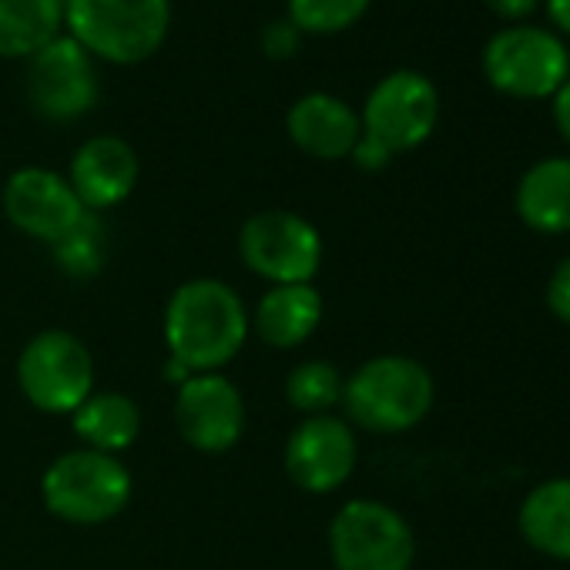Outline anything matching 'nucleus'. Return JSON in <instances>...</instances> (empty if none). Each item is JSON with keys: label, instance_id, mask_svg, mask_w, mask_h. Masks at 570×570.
<instances>
[{"label": "nucleus", "instance_id": "nucleus-1", "mask_svg": "<svg viewBox=\"0 0 570 570\" xmlns=\"http://www.w3.org/2000/svg\"><path fill=\"white\" fill-rule=\"evenodd\" d=\"M248 330L252 320L242 296L218 278H191L178 285L165 306L168 356L188 373H218L242 353Z\"/></svg>", "mask_w": 570, "mask_h": 570}, {"label": "nucleus", "instance_id": "nucleus-2", "mask_svg": "<svg viewBox=\"0 0 570 570\" xmlns=\"http://www.w3.org/2000/svg\"><path fill=\"white\" fill-rule=\"evenodd\" d=\"M65 31L95 61L141 65L171 31V0H65Z\"/></svg>", "mask_w": 570, "mask_h": 570}, {"label": "nucleus", "instance_id": "nucleus-3", "mask_svg": "<svg viewBox=\"0 0 570 570\" xmlns=\"http://www.w3.org/2000/svg\"><path fill=\"white\" fill-rule=\"evenodd\" d=\"M436 400V383L430 370L400 353L366 360L353 376H346L343 406L346 416L370 433H406L420 426Z\"/></svg>", "mask_w": 570, "mask_h": 570}, {"label": "nucleus", "instance_id": "nucleus-4", "mask_svg": "<svg viewBox=\"0 0 570 570\" xmlns=\"http://www.w3.org/2000/svg\"><path fill=\"white\" fill-rule=\"evenodd\" d=\"M45 507L68 523L98 527L115 520L131 500V473L128 466L98 450H71L58 456L41 480Z\"/></svg>", "mask_w": 570, "mask_h": 570}, {"label": "nucleus", "instance_id": "nucleus-5", "mask_svg": "<svg viewBox=\"0 0 570 570\" xmlns=\"http://www.w3.org/2000/svg\"><path fill=\"white\" fill-rule=\"evenodd\" d=\"M567 71V45L540 24H507L483 48L487 81L510 98H553Z\"/></svg>", "mask_w": 570, "mask_h": 570}, {"label": "nucleus", "instance_id": "nucleus-6", "mask_svg": "<svg viewBox=\"0 0 570 570\" xmlns=\"http://www.w3.org/2000/svg\"><path fill=\"white\" fill-rule=\"evenodd\" d=\"M330 553L336 570H410L416 537L400 510L360 497L343 503L333 517Z\"/></svg>", "mask_w": 570, "mask_h": 570}, {"label": "nucleus", "instance_id": "nucleus-7", "mask_svg": "<svg viewBox=\"0 0 570 570\" xmlns=\"http://www.w3.org/2000/svg\"><path fill=\"white\" fill-rule=\"evenodd\" d=\"M242 262L272 285H306L323 265V235L299 212H255L238 232Z\"/></svg>", "mask_w": 570, "mask_h": 570}, {"label": "nucleus", "instance_id": "nucleus-8", "mask_svg": "<svg viewBox=\"0 0 570 570\" xmlns=\"http://www.w3.org/2000/svg\"><path fill=\"white\" fill-rule=\"evenodd\" d=\"M18 386L41 413H75L95 393V360L65 330L38 333L18 360Z\"/></svg>", "mask_w": 570, "mask_h": 570}, {"label": "nucleus", "instance_id": "nucleus-9", "mask_svg": "<svg viewBox=\"0 0 570 570\" xmlns=\"http://www.w3.org/2000/svg\"><path fill=\"white\" fill-rule=\"evenodd\" d=\"M360 121L363 135L396 158L403 151L420 148L433 135L440 121V91L426 75L413 68L390 71L370 91Z\"/></svg>", "mask_w": 570, "mask_h": 570}, {"label": "nucleus", "instance_id": "nucleus-10", "mask_svg": "<svg viewBox=\"0 0 570 570\" xmlns=\"http://www.w3.org/2000/svg\"><path fill=\"white\" fill-rule=\"evenodd\" d=\"M24 91L31 108L55 125L78 121L88 111H95L101 98V81L95 58L68 35L51 41L45 51H38L28 61Z\"/></svg>", "mask_w": 570, "mask_h": 570}, {"label": "nucleus", "instance_id": "nucleus-11", "mask_svg": "<svg viewBox=\"0 0 570 570\" xmlns=\"http://www.w3.org/2000/svg\"><path fill=\"white\" fill-rule=\"evenodd\" d=\"M356 433L346 420L306 416L285 440V473L306 493H333L356 470Z\"/></svg>", "mask_w": 570, "mask_h": 570}, {"label": "nucleus", "instance_id": "nucleus-12", "mask_svg": "<svg viewBox=\"0 0 570 570\" xmlns=\"http://www.w3.org/2000/svg\"><path fill=\"white\" fill-rule=\"evenodd\" d=\"M175 423L188 446L225 453L245 430V400L222 373H191L175 396Z\"/></svg>", "mask_w": 570, "mask_h": 570}, {"label": "nucleus", "instance_id": "nucleus-13", "mask_svg": "<svg viewBox=\"0 0 570 570\" xmlns=\"http://www.w3.org/2000/svg\"><path fill=\"white\" fill-rule=\"evenodd\" d=\"M0 202H4V215L14 228L41 242H58L88 212L78 202L68 175H58L41 165L18 168L8 178Z\"/></svg>", "mask_w": 570, "mask_h": 570}, {"label": "nucleus", "instance_id": "nucleus-14", "mask_svg": "<svg viewBox=\"0 0 570 570\" xmlns=\"http://www.w3.org/2000/svg\"><path fill=\"white\" fill-rule=\"evenodd\" d=\"M138 175H141L138 151L125 138L95 135L75 151L68 181L88 212H108L135 191Z\"/></svg>", "mask_w": 570, "mask_h": 570}, {"label": "nucleus", "instance_id": "nucleus-15", "mask_svg": "<svg viewBox=\"0 0 570 570\" xmlns=\"http://www.w3.org/2000/svg\"><path fill=\"white\" fill-rule=\"evenodd\" d=\"M285 131H289V141L309 158L340 161L350 158L356 141L363 138V121L360 111L340 95L309 91L285 115Z\"/></svg>", "mask_w": 570, "mask_h": 570}, {"label": "nucleus", "instance_id": "nucleus-16", "mask_svg": "<svg viewBox=\"0 0 570 570\" xmlns=\"http://www.w3.org/2000/svg\"><path fill=\"white\" fill-rule=\"evenodd\" d=\"M517 218L540 235L570 232V155L540 158L530 165L513 191Z\"/></svg>", "mask_w": 570, "mask_h": 570}, {"label": "nucleus", "instance_id": "nucleus-17", "mask_svg": "<svg viewBox=\"0 0 570 570\" xmlns=\"http://www.w3.org/2000/svg\"><path fill=\"white\" fill-rule=\"evenodd\" d=\"M323 323V296L313 282L306 285H272L255 309V333L275 350L303 346Z\"/></svg>", "mask_w": 570, "mask_h": 570}, {"label": "nucleus", "instance_id": "nucleus-18", "mask_svg": "<svg viewBox=\"0 0 570 570\" xmlns=\"http://www.w3.org/2000/svg\"><path fill=\"white\" fill-rule=\"evenodd\" d=\"M517 527L527 547L570 563V476L537 483L517 510Z\"/></svg>", "mask_w": 570, "mask_h": 570}, {"label": "nucleus", "instance_id": "nucleus-19", "mask_svg": "<svg viewBox=\"0 0 570 570\" xmlns=\"http://www.w3.org/2000/svg\"><path fill=\"white\" fill-rule=\"evenodd\" d=\"M65 35V0H0V58L31 61Z\"/></svg>", "mask_w": 570, "mask_h": 570}, {"label": "nucleus", "instance_id": "nucleus-20", "mask_svg": "<svg viewBox=\"0 0 570 570\" xmlns=\"http://www.w3.org/2000/svg\"><path fill=\"white\" fill-rule=\"evenodd\" d=\"M75 433L88 450L118 456L128 450L141 433V413L138 403L125 393H91L75 413Z\"/></svg>", "mask_w": 570, "mask_h": 570}, {"label": "nucleus", "instance_id": "nucleus-21", "mask_svg": "<svg viewBox=\"0 0 570 570\" xmlns=\"http://www.w3.org/2000/svg\"><path fill=\"white\" fill-rule=\"evenodd\" d=\"M343 393H346V376L326 360H306L285 380V400L303 416L333 413L336 406H343Z\"/></svg>", "mask_w": 570, "mask_h": 570}, {"label": "nucleus", "instance_id": "nucleus-22", "mask_svg": "<svg viewBox=\"0 0 570 570\" xmlns=\"http://www.w3.org/2000/svg\"><path fill=\"white\" fill-rule=\"evenodd\" d=\"M55 262L71 278H91L108 258V228L98 212H85L58 242H51Z\"/></svg>", "mask_w": 570, "mask_h": 570}, {"label": "nucleus", "instance_id": "nucleus-23", "mask_svg": "<svg viewBox=\"0 0 570 570\" xmlns=\"http://www.w3.org/2000/svg\"><path fill=\"white\" fill-rule=\"evenodd\" d=\"M373 0H285V21L299 35H340L366 18Z\"/></svg>", "mask_w": 570, "mask_h": 570}, {"label": "nucleus", "instance_id": "nucleus-24", "mask_svg": "<svg viewBox=\"0 0 570 570\" xmlns=\"http://www.w3.org/2000/svg\"><path fill=\"white\" fill-rule=\"evenodd\" d=\"M258 45H262V55H265V58L285 61V58H293V55L303 48V35H299L289 21H285V18H278V21H268V24L262 28Z\"/></svg>", "mask_w": 570, "mask_h": 570}, {"label": "nucleus", "instance_id": "nucleus-25", "mask_svg": "<svg viewBox=\"0 0 570 570\" xmlns=\"http://www.w3.org/2000/svg\"><path fill=\"white\" fill-rule=\"evenodd\" d=\"M547 309L553 313V320L570 326V255L560 258V265L547 282Z\"/></svg>", "mask_w": 570, "mask_h": 570}, {"label": "nucleus", "instance_id": "nucleus-26", "mask_svg": "<svg viewBox=\"0 0 570 570\" xmlns=\"http://www.w3.org/2000/svg\"><path fill=\"white\" fill-rule=\"evenodd\" d=\"M350 158H353L363 171H383V168L393 161V155H390L383 145H376L373 138H366V135L356 141V148H353V155H350Z\"/></svg>", "mask_w": 570, "mask_h": 570}, {"label": "nucleus", "instance_id": "nucleus-27", "mask_svg": "<svg viewBox=\"0 0 570 570\" xmlns=\"http://www.w3.org/2000/svg\"><path fill=\"white\" fill-rule=\"evenodd\" d=\"M553 125H557L560 138L570 145V71H567L563 85L553 91Z\"/></svg>", "mask_w": 570, "mask_h": 570}, {"label": "nucleus", "instance_id": "nucleus-28", "mask_svg": "<svg viewBox=\"0 0 570 570\" xmlns=\"http://www.w3.org/2000/svg\"><path fill=\"white\" fill-rule=\"evenodd\" d=\"M483 4H487L493 14L517 21V18H523V14H530V11L540 4V0H483Z\"/></svg>", "mask_w": 570, "mask_h": 570}, {"label": "nucleus", "instance_id": "nucleus-29", "mask_svg": "<svg viewBox=\"0 0 570 570\" xmlns=\"http://www.w3.org/2000/svg\"><path fill=\"white\" fill-rule=\"evenodd\" d=\"M543 4H547V14H550L553 28L570 35V0H543Z\"/></svg>", "mask_w": 570, "mask_h": 570}]
</instances>
